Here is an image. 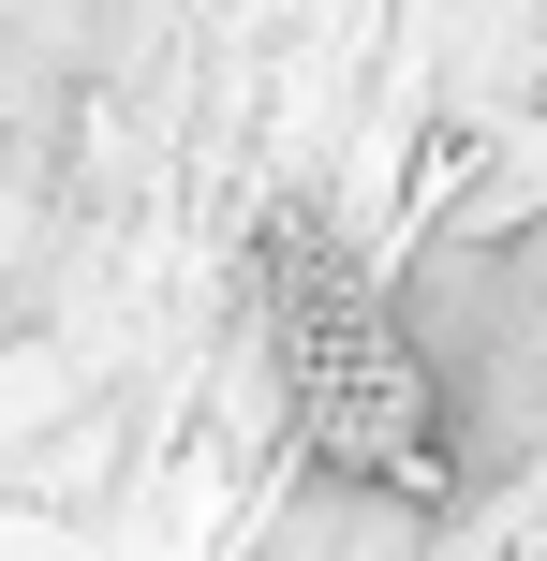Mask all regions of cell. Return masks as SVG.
I'll return each instance as SVG.
<instances>
[{
  "instance_id": "6da1fadb",
  "label": "cell",
  "mask_w": 547,
  "mask_h": 561,
  "mask_svg": "<svg viewBox=\"0 0 547 561\" xmlns=\"http://www.w3.org/2000/svg\"><path fill=\"white\" fill-rule=\"evenodd\" d=\"M237 310H252V355L282 385V428L341 503L371 517H459L474 503V444H459V399L430 369V325L400 310V280L355 266L341 222L311 207H266L252 252H237Z\"/></svg>"
},
{
  "instance_id": "7a4b0ae2",
  "label": "cell",
  "mask_w": 547,
  "mask_h": 561,
  "mask_svg": "<svg viewBox=\"0 0 547 561\" xmlns=\"http://www.w3.org/2000/svg\"><path fill=\"white\" fill-rule=\"evenodd\" d=\"M134 30H148V0H0V118H15L30 193H45L59 148H75V104L118 89Z\"/></svg>"
}]
</instances>
